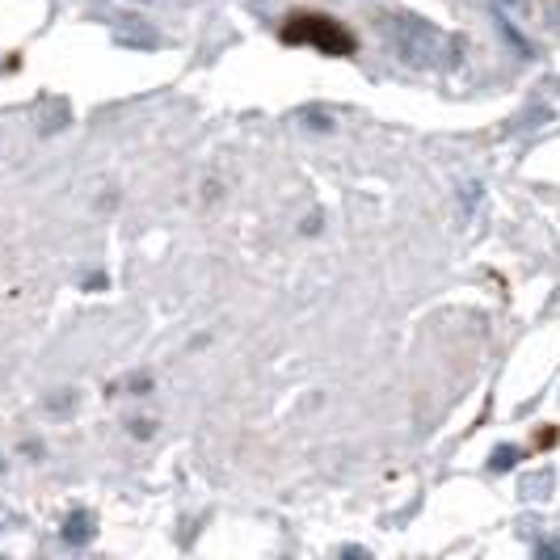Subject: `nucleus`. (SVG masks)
<instances>
[{
	"mask_svg": "<svg viewBox=\"0 0 560 560\" xmlns=\"http://www.w3.org/2000/svg\"><path fill=\"white\" fill-rule=\"evenodd\" d=\"M514 460H519V451H514V447H498V451H494V460H489V467H494V472H510Z\"/></svg>",
	"mask_w": 560,
	"mask_h": 560,
	"instance_id": "nucleus-4",
	"label": "nucleus"
},
{
	"mask_svg": "<svg viewBox=\"0 0 560 560\" xmlns=\"http://www.w3.org/2000/svg\"><path fill=\"white\" fill-rule=\"evenodd\" d=\"M506 4H514V0H506Z\"/></svg>",
	"mask_w": 560,
	"mask_h": 560,
	"instance_id": "nucleus-5",
	"label": "nucleus"
},
{
	"mask_svg": "<svg viewBox=\"0 0 560 560\" xmlns=\"http://www.w3.org/2000/svg\"><path fill=\"white\" fill-rule=\"evenodd\" d=\"M392 47H397V56L409 63V68H438L442 56H447V34L438 31L435 22H422V17H392Z\"/></svg>",
	"mask_w": 560,
	"mask_h": 560,
	"instance_id": "nucleus-2",
	"label": "nucleus"
},
{
	"mask_svg": "<svg viewBox=\"0 0 560 560\" xmlns=\"http://www.w3.org/2000/svg\"><path fill=\"white\" fill-rule=\"evenodd\" d=\"M282 42H295V47H312L320 56H354V34L345 31L338 17H325V13H295L287 17L282 26Z\"/></svg>",
	"mask_w": 560,
	"mask_h": 560,
	"instance_id": "nucleus-1",
	"label": "nucleus"
},
{
	"mask_svg": "<svg viewBox=\"0 0 560 560\" xmlns=\"http://www.w3.org/2000/svg\"><path fill=\"white\" fill-rule=\"evenodd\" d=\"M89 535H94V519H89V514H72V519H68V527H63V539H68V544H85Z\"/></svg>",
	"mask_w": 560,
	"mask_h": 560,
	"instance_id": "nucleus-3",
	"label": "nucleus"
}]
</instances>
